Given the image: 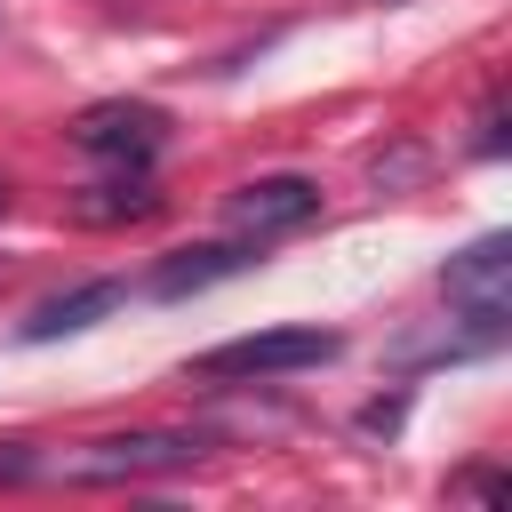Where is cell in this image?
I'll use <instances>...</instances> for the list:
<instances>
[{
    "label": "cell",
    "instance_id": "8992f818",
    "mask_svg": "<svg viewBox=\"0 0 512 512\" xmlns=\"http://www.w3.org/2000/svg\"><path fill=\"white\" fill-rule=\"evenodd\" d=\"M232 272H248V240H216V248H176L160 272H152V296H200V288H216V280H232Z\"/></svg>",
    "mask_w": 512,
    "mask_h": 512
},
{
    "label": "cell",
    "instance_id": "52a82bcc",
    "mask_svg": "<svg viewBox=\"0 0 512 512\" xmlns=\"http://www.w3.org/2000/svg\"><path fill=\"white\" fill-rule=\"evenodd\" d=\"M152 208H160L152 168H120V176H104V184H88V192L72 200V216H80V224H144Z\"/></svg>",
    "mask_w": 512,
    "mask_h": 512
},
{
    "label": "cell",
    "instance_id": "9c48e42d",
    "mask_svg": "<svg viewBox=\"0 0 512 512\" xmlns=\"http://www.w3.org/2000/svg\"><path fill=\"white\" fill-rule=\"evenodd\" d=\"M0 208H8V184H0Z\"/></svg>",
    "mask_w": 512,
    "mask_h": 512
},
{
    "label": "cell",
    "instance_id": "3957f363",
    "mask_svg": "<svg viewBox=\"0 0 512 512\" xmlns=\"http://www.w3.org/2000/svg\"><path fill=\"white\" fill-rule=\"evenodd\" d=\"M440 288H448V304L472 320V336L496 344V336H504V312H512V240H504V232L472 240L464 256H448Z\"/></svg>",
    "mask_w": 512,
    "mask_h": 512
},
{
    "label": "cell",
    "instance_id": "6da1fadb",
    "mask_svg": "<svg viewBox=\"0 0 512 512\" xmlns=\"http://www.w3.org/2000/svg\"><path fill=\"white\" fill-rule=\"evenodd\" d=\"M200 448H208V440H192V432H112V440H80L72 456H56V480H80V488L160 480V472L200 464Z\"/></svg>",
    "mask_w": 512,
    "mask_h": 512
},
{
    "label": "cell",
    "instance_id": "7a4b0ae2",
    "mask_svg": "<svg viewBox=\"0 0 512 512\" xmlns=\"http://www.w3.org/2000/svg\"><path fill=\"white\" fill-rule=\"evenodd\" d=\"M336 352H344V336H336V328H264V336H232V344L200 352L192 368H200L208 384H256V376L320 368V360H336Z\"/></svg>",
    "mask_w": 512,
    "mask_h": 512
},
{
    "label": "cell",
    "instance_id": "277c9868",
    "mask_svg": "<svg viewBox=\"0 0 512 512\" xmlns=\"http://www.w3.org/2000/svg\"><path fill=\"white\" fill-rule=\"evenodd\" d=\"M72 144L112 160V168H152V152L168 144V112L160 104H128V96L120 104H88L72 120Z\"/></svg>",
    "mask_w": 512,
    "mask_h": 512
},
{
    "label": "cell",
    "instance_id": "ba28073f",
    "mask_svg": "<svg viewBox=\"0 0 512 512\" xmlns=\"http://www.w3.org/2000/svg\"><path fill=\"white\" fill-rule=\"evenodd\" d=\"M120 280H88V288H72V296H48L32 320H24V336L32 344H48V336H72V328H88V320H104V312H120Z\"/></svg>",
    "mask_w": 512,
    "mask_h": 512
},
{
    "label": "cell",
    "instance_id": "5b68a950",
    "mask_svg": "<svg viewBox=\"0 0 512 512\" xmlns=\"http://www.w3.org/2000/svg\"><path fill=\"white\" fill-rule=\"evenodd\" d=\"M320 216V184L312 176H256L232 192V232L240 240H272V232H296Z\"/></svg>",
    "mask_w": 512,
    "mask_h": 512
}]
</instances>
